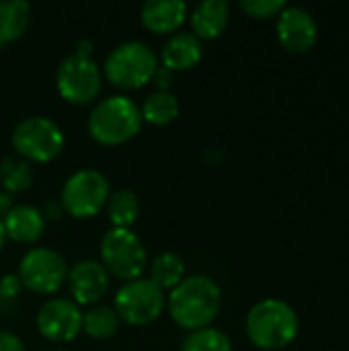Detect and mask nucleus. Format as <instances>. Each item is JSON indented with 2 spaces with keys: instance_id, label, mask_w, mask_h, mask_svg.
Masks as SVG:
<instances>
[{
  "instance_id": "1",
  "label": "nucleus",
  "mask_w": 349,
  "mask_h": 351,
  "mask_svg": "<svg viewBox=\"0 0 349 351\" xmlns=\"http://www.w3.org/2000/svg\"><path fill=\"white\" fill-rule=\"evenodd\" d=\"M220 304H222L220 288L208 276L185 278L177 288L171 290L169 296L171 319L187 331L210 327V323L220 313Z\"/></svg>"
},
{
  "instance_id": "2",
  "label": "nucleus",
  "mask_w": 349,
  "mask_h": 351,
  "mask_svg": "<svg viewBox=\"0 0 349 351\" xmlns=\"http://www.w3.org/2000/svg\"><path fill=\"white\" fill-rule=\"evenodd\" d=\"M247 337L249 341L265 351H278L288 348L298 335L296 311L278 298H267L257 302L247 315Z\"/></svg>"
},
{
  "instance_id": "3",
  "label": "nucleus",
  "mask_w": 349,
  "mask_h": 351,
  "mask_svg": "<svg viewBox=\"0 0 349 351\" xmlns=\"http://www.w3.org/2000/svg\"><path fill=\"white\" fill-rule=\"evenodd\" d=\"M142 128V113L138 105L115 95L101 101L88 115V134L103 146H119L130 142Z\"/></svg>"
},
{
  "instance_id": "4",
  "label": "nucleus",
  "mask_w": 349,
  "mask_h": 351,
  "mask_svg": "<svg viewBox=\"0 0 349 351\" xmlns=\"http://www.w3.org/2000/svg\"><path fill=\"white\" fill-rule=\"evenodd\" d=\"M158 60L154 51L142 41H128L117 45L105 60V78L123 90H134L152 80Z\"/></svg>"
},
{
  "instance_id": "5",
  "label": "nucleus",
  "mask_w": 349,
  "mask_h": 351,
  "mask_svg": "<svg viewBox=\"0 0 349 351\" xmlns=\"http://www.w3.org/2000/svg\"><path fill=\"white\" fill-rule=\"evenodd\" d=\"M101 259L107 274L117 280H138L148 263L142 241L130 228H111L101 241Z\"/></svg>"
},
{
  "instance_id": "6",
  "label": "nucleus",
  "mask_w": 349,
  "mask_h": 351,
  "mask_svg": "<svg viewBox=\"0 0 349 351\" xmlns=\"http://www.w3.org/2000/svg\"><path fill=\"white\" fill-rule=\"evenodd\" d=\"M165 311V292L152 282L138 278L134 282H125L115 294V313L119 321L144 327L160 317Z\"/></svg>"
},
{
  "instance_id": "7",
  "label": "nucleus",
  "mask_w": 349,
  "mask_h": 351,
  "mask_svg": "<svg viewBox=\"0 0 349 351\" xmlns=\"http://www.w3.org/2000/svg\"><path fill=\"white\" fill-rule=\"evenodd\" d=\"M12 148L27 162H49L64 148V134L47 117H27L12 130Z\"/></svg>"
},
{
  "instance_id": "8",
  "label": "nucleus",
  "mask_w": 349,
  "mask_h": 351,
  "mask_svg": "<svg viewBox=\"0 0 349 351\" xmlns=\"http://www.w3.org/2000/svg\"><path fill=\"white\" fill-rule=\"evenodd\" d=\"M109 195V181L105 175L93 169H84L74 173L64 183L60 204L64 212L74 218H93L107 206Z\"/></svg>"
},
{
  "instance_id": "9",
  "label": "nucleus",
  "mask_w": 349,
  "mask_h": 351,
  "mask_svg": "<svg viewBox=\"0 0 349 351\" xmlns=\"http://www.w3.org/2000/svg\"><path fill=\"white\" fill-rule=\"evenodd\" d=\"M68 278L66 261L51 249H31L19 265L21 286L35 294L58 292Z\"/></svg>"
},
{
  "instance_id": "10",
  "label": "nucleus",
  "mask_w": 349,
  "mask_h": 351,
  "mask_svg": "<svg viewBox=\"0 0 349 351\" xmlns=\"http://www.w3.org/2000/svg\"><path fill=\"white\" fill-rule=\"evenodd\" d=\"M58 93L72 105H88L101 93V70L91 58L70 56L58 68Z\"/></svg>"
},
{
  "instance_id": "11",
  "label": "nucleus",
  "mask_w": 349,
  "mask_h": 351,
  "mask_svg": "<svg viewBox=\"0 0 349 351\" xmlns=\"http://www.w3.org/2000/svg\"><path fill=\"white\" fill-rule=\"evenodd\" d=\"M37 329L47 341L68 343L82 331V313L72 300L53 298L39 308Z\"/></svg>"
},
{
  "instance_id": "12",
  "label": "nucleus",
  "mask_w": 349,
  "mask_h": 351,
  "mask_svg": "<svg viewBox=\"0 0 349 351\" xmlns=\"http://www.w3.org/2000/svg\"><path fill=\"white\" fill-rule=\"evenodd\" d=\"M278 39L290 53H306L315 47L319 27L315 16L302 6H286L278 14Z\"/></svg>"
},
{
  "instance_id": "13",
  "label": "nucleus",
  "mask_w": 349,
  "mask_h": 351,
  "mask_svg": "<svg viewBox=\"0 0 349 351\" xmlns=\"http://www.w3.org/2000/svg\"><path fill=\"white\" fill-rule=\"evenodd\" d=\"M68 290L74 304H95L109 290V274L103 263L86 259L72 265L68 271Z\"/></svg>"
},
{
  "instance_id": "14",
  "label": "nucleus",
  "mask_w": 349,
  "mask_h": 351,
  "mask_svg": "<svg viewBox=\"0 0 349 351\" xmlns=\"http://www.w3.org/2000/svg\"><path fill=\"white\" fill-rule=\"evenodd\" d=\"M187 19V4L183 0H150L142 6V23L158 35L177 33Z\"/></svg>"
},
{
  "instance_id": "15",
  "label": "nucleus",
  "mask_w": 349,
  "mask_h": 351,
  "mask_svg": "<svg viewBox=\"0 0 349 351\" xmlns=\"http://www.w3.org/2000/svg\"><path fill=\"white\" fill-rule=\"evenodd\" d=\"M202 41L193 33H173L167 43L163 45L160 60L163 66L169 68L171 72L175 70H189L202 60Z\"/></svg>"
},
{
  "instance_id": "16",
  "label": "nucleus",
  "mask_w": 349,
  "mask_h": 351,
  "mask_svg": "<svg viewBox=\"0 0 349 351\" xmlns=\"http://www.w3.org/2000/svg\"><path fill=\"white\" fill-rule=\"evenodd\" d=\"M2 226L8 239L29 245L41 239L45 230V218L33 206H14L2 220Z\"/></svg>"
},
{
  "instance_id": "17",
  "label": "nucleus",
  "mask_w": 349,
  "mask_h": 351,
  "mask_svg": "<svg viewBox=\"0 0 349 351\" xmlns=\"http://www.w3.org/2000/svg\"><path fill=\"white\" fill-rule=\"evenodd\" d=\"M228 27V4L224 0H206L191 12V33L202 39H216Z\"/></svg>"
},
{
  "instance_id": "18",
  "label": "nucleus",
  "mask_w": 349,
  "mask_h": 351,
  "mask_svg": "<svg viewBox=\"0 0 349 351\" xmlns=\"http://www.w3.org/2000/svg\"><path fill=\"white\" fill-rule=\"evenodd\" d=\"M29 19L31 6L25 0H0V49L27 31Z\"/></svg>"
},
{
  "instance_id": "19",
  "label": "nucleus",
  "mask_w": 349,
  "mask_h": 351,
  "mask_svg": "<svg viewBox=\"0 0 349 351\" xmlns=\"http://www.w3.org/2000/svg\"><path fill=\"white\" fill-rule=\"evenodd\" d=\"M140 113L142 121H148L152 125H167L179 115V101L173 93L156 90L146 97Z\"/></svg>"
},
{
  "instance_id": "20",
  "label": "nucleus",
  "mask_w": 349,
  "mask_h": 351,
  "mask_svg": "<svg viewBox=\"0 0 349 351\" xmlns=\"http://www.w3.org/2000/svg\"><path fill=\"white\" fill-rule=\"evenodd\" d=\"M33 183V169L21 156H6L0 162V185L4 193H23Z\"/></svg>"
},
{
  "instance_id": "21",
  "label": "nucleus",
  "mask_w": 349,
  "mask_h": 351,
  "mask_svg": "<svg viewBox=\"0 0 349 351\" xmlns=\"http://www.w3.org/2000/svg\"><path fill=\"white\" fill-rule=\"evenodd\" d=\"M150 280L165 292L177 288L185 280V263L175 253L158 255L150 265Z\"/></svg>"
},
{
  "instance_id": "22",
  "label": "nucleus",
  "mask_w": 349,
  "mask_h": 351,
  "mask_svg": "<svg viewBox=\"0 0 349 351\" xmlns=\"http://www.w3.org/2000/svg\"><path fill=\"white\" fill-rule=\"evenodd\" d=\"M107 214L113 228H130L140 214V202L134 191L119 189L109 195L107 199Z\"/></svg>"
},
{
  "instance_id": "23",
  "label": "nucleus",
  "mask_w": 349,
  "mask_h": 351,
  "mask_svg": "<svg viewBox=\"0 0 349 351\" xmlns=\"http://www.w3.org/2000/svg\"><path fill=\"white\" fill-rule=\"evenodd\" d=\"M119 329V317L109 306H95L82 315V331L93 339H109Z\"/></svg>"
},
{
  "instance_id": "24",
  "label": "nucleus",
  "mask_w": 349,
  "mask_h": 351,
  "mask_svg": "<svg viewBox=\"0 0 349 351\" xmlns=\"http://www.w3.org/2000/svg\"><path fill=\"white\" fill-rule=\"evenodd\" d=\"M181 351H232V343L222 331L206 327L189 331L181 343Z\"/></svg>"
},
{
  "instance_id": "25",
  "label": "nucleus",
  "mask_w": 349,
  "mask_h": 351,
  "mask_svg": "<svg viewBox=\"0 0 349 351\" xmlns=\"http://www.w3.org/2000/svg\"><path fill=\"white\" fill-rule=\"evenodd\" d=\"M241 8L253 19H269L286 8L284 0H241Z\"/></svg>"
},
{
  "instance_id": "26",
  "label": "nucleus",
  "mask_w": 349,
  "mask_h": 351,
  "mask_svg": "<svg viewBox=\"0 0 349 351\" xmlns=\"http://www.w3.org/2000/svg\"><path fill=\"white\" fill-rule=\"evenodd\" d=\"M23 286H21V280L19 276H4L0 278V298L4 300H12L21 294Z\"/></svg>"
},
{
  "instance_id": "27",
  "label": "nucleus",
  "mask_w": 349,
  "mask_h": 351,
  "mask_svg": "<svg viewBox=\"0 0 349 351\" xmlns=\"http://www.w3.org/2000/svg\"><path fill=\"white\" fill-rule=\"evenodd\" d=\"M173 72L169 70V68H165V66H158L156 70H154V76H152V82L158 86V90H165V93H169V88L173 86Z\"/></svg>"
},
{
  "instance_id": "28",
  "label": "nucleus",
  "mask_w": 349,
  "mask_h": 351,
  "mask_svg": "<svg viewBox=\"0 0 349 351\" xmlns=\"http://www.w3.org/2000/svg\"><path fill=\"white\" fill-rule=\"evenodd\" d=\"M0 351H27V350H25L23 341H21L16 335H12V333H8V331H0Z\"/></svg>"
},
{
  "instance_id": "29",
  "label": "nucleus",
  "mask_w": 349,
  "mask_h": 351,
  "mask_svg": "<svg viewBox=\"0 0 349 351\" xmlns=\"http://www.w3.org/2000/svg\"><path fill=\"white\" fill-rule=\"evenodd\" d=\"M12 208H14V206H12V197H10L8 193L0 191V222L8 216V212H10Z\"/></svg>"
},
{
  "instance_id": "30",
  "label": "nucleus",
  "mask_w": 349,
  "mask_h": 351,
  "mask_svg": "<svg viewBox=\"0 0 349 351\" xmlns=\"http://www.w3.org/2000/svg\"><path fill=\"white\" fill-rule=\"evenodd\" d=\"M62 214H64V208H62L60 202H47V204H45V216H47V218L58 220Z\"/></svg>"
},
{
  "instance_id": "31",
  "label": "nucleus",
  "mask_w": 349,
  "mask_h": 351,
  "mask_svg": "<svg viewBox=\"0 0 349 351\" xmlns=\"http://www.w3.org/2000/svg\"><path fill=\"white\" fill-rule=\"evenodd\" d=\"M91 51H93V45H91V41H78V49H76V56H82V58H91Z\"/></svg>"
},
{
  "instance_id": "32",
  "label": "nucleus",
  "mask_w": 349,
  "mask_h": 351,
  "mask_svg": "<svg viewBox=\"0 0 349 351\" xmlns=\"http://www.w3.org/2000/svg\"><path fill=\"white\" fill-rule=\"evenodd\" d=\"M4 241H6V232H4V226H2V222H0V251H2V247H4Z\"/></svg>"
},
{
  "instance_id": "33",
  "label": "nucleus",
  "mask_w": 349,
  "mask_h": 351,
  "mask_svg": "<svg viewBox=\"0 0 349 351\" xmlns=\"http://www.w3.org/2000/svg\"><path fill=\"white\" fill-rule=\"evenodd\" d=\"M53 351H60V350H53Z\"/></svg>"
}]
</instances>
